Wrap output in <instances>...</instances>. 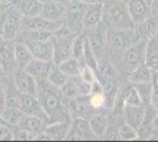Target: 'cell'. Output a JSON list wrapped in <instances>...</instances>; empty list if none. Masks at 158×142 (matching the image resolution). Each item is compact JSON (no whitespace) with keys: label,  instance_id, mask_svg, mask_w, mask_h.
I'll use <instances>...</instances> for the list:
<instances>
[{"label":"cell","instance_id":"1","mask_svg":"<svg viewBox=\"0 0 158 142\" xmlns=\"http://www.w3.org/2000/svg\"><path fill=\"white\" fill-rule=\"evenodd\" d=\"M38 97L47 116L50 117V123L69 121V117H71V115L69 109L65 108L61 102L63 94L59 88L52 85L48 81L39 83Z\"/></svg>","mask_w":158,"mask_h":142},{"label":"cell","instance_id":"2","mask_svg":"<svg viewBox=\"0 0 158 142\" xmlns=\"http://www.w3.org/2000/svg\"><path fill=\"white\" fill-rule=\"evenodd\" d=\"M103 23L110 28H135L127 5L123 0L103 1Z\"/></svg>","mask_w":158,"mask_h":142},{"label":"cell","instance_id":"3","mask_svg":"<svg viewBox=\"0 0 158 142\" xmlns=\"http://www.w3.org/2000/svg\"><path fill=\"white\" fill-rule=\"evenodd\" d=\"M107 45L116 52H124L140 41L136 28H110L106 31Z\"/></svg>","mask_w":158,"mask_h":142},{"label":"cell","instance_id":"4","mask_svg":"<svg viewBox=\"0 0 158 142\" xmlns=\"http://www.w3.org/2000/svg\"><path fill=\"white\" fill-rule=\"evenodd\" d=\"M87 6L89 4L83 0H70L67 2L64 23L71 31L79 33L83 28V19Z\"/></svg>","mask_w":158,"mask_h":142},{"label":"cell","instance_id":"5","mask_svg":"<svg viewBox=\"0 0 158 142\" xmlns=\"http://www.w3.org/2000/svg\"><path fill=\"white\" fill-rule=\"evenodd\" d=\"M21 30H23V14L20 13L17 7L11 4L7 6V17L2 37L6 41H12L21 34Z\"/></svg>","mask_w":158,"mask_h":142},{"label":"cell","instance_id":"6","mask_svg":"<svg viewBox=\"0 0 158 142\" xmlns=\"http://www.w3.org/2000/svg\"><path fill=\"white\" fill-rule=\"evenodd\" d=\"M12 81H13L15 88L18 89L21 94L38 96V93H39L38 82L32 75H30L24 69H14L12 72Z\"/></svg>","mask_w":158,"mask_h":142},{"label":"cell","instance_id":"7","mask_svg":"<svg viewBox=\"0 0 158 142\" xmlns=\"http://www.w3.org/2000/svg\"><path fill=\"white\" fill-rule=\"evenodd\" d=\"M148 39H140L123 52V63L129 72L145 63V47Z\"/></svg>","mask_w":158,"mask_h":142},{"label":"cell","instance_id":"8","mask_svg":"<svg viewBox=\"0 0 158 142\" xmlns=\"http://www.w3.org/2000/svg\"><path fill=\"white\" fill-rule=\"evenodd\" d=\"M20 109L24 111L25 115L37 116V117H40L41 120H44L47 124L50 123V117L47 116L38 96L21 94L20 95Z\"/></svg>","mask_w":158,"mask_h":142},{"label":"cell","instance_id":"9","mask_svg":"<svg viewBox=\"0 0 158 142\" xmlns=\"http://www.w3.org/2000/svg\"><path fill=\"white\" fill-rule=\"evenodd\" d=\"M24 44H26L28 49L31 50L33 57L43 59V61L53 62L54 58V47H53L52 39L46 41H35L32 39L24 38Z\"/></svg>","mask_w":158,"mask_h":142},{"label":"cell","instance_id":"10","mask_svg":"<svg viewBox=\"0 0 158 142\" xmlns=\"http://www.w3.org/2000/svg\"><path fill=\"white\" fill-rule=\"evenodd\" d=\"M126 5L135 25L143 23L152 15L151 5L146 0H127Z\"/></svg>","mask_w":158,"mask_h":142},{"label":"cell","instance_id":"11","mask_svg":"<svg viewBox=\"0 0 158 142\" xmlns=\"http://www.w3.org/2000/svg\"><path fill=\"white\" fill-rule=\"evenodd\" d=\"M54 63L53 62L43 61V59H38V58H33L32 61L27 64L24 68L25 71H27L30 75H32L33 77L37 80L38 84L46 82L48 80V75L52 70Z\"/></svg>","mask_w":158,"mask_h":142},{"label":"cell","instance_id":"12","mask_svg":"<svg viewBox=\"0 0 158 142\" xmlns=\"http://www.w3.org/2000/svg\"><path fill=\"white\" fill-rule=\"evenodd\" d=\"M93 136L94 134L90 127V122L84 120V117H77L73 118L66 140H90Z\"/></svg>","mask_w":158,"mask_h":142},{"label":"cell","instance_id":"13","mask_svg":"<svg viewBox=\"0 0 158 142\" xmlns=\"http://www.w3.org/2000/svg\"><path fill=\"white\" fill-rule=\"evenodd\" d=\"M66 13V5L57 0H46L43 4L39 15L51 20H64Z\"/></svg>","mask_w":158,"mask_h":142},{"label":"cell","instance_id":"14","mask_svg":"<svg viewBox=\"0 0 158 142\" xmlns=\"http://www.w3.org/2000/svg\"><path fill=\"white\" fill-rule=\"evenodd\" d=\"M103 21V2L102 4H89L84 14L83 27L91 30L100 25Z\"/></svg>","mask_w":158,"mask_h":142},{"label":"cell","instance_id":"15","mask_svg":"<svg viewBox=\"0 0 158 142\" xmlns=\"http://www.w3.org/2000/svg\"><path fill=\"white\" fill-rule=\"evenodd\" d=\"M90 108H92L90 104V96H77L74 98H69L67 109L70 115L74 118L84 117L89 113Z\"/></svg>","mask_w":158,"mask_h":142},{"label":"cell","instance_id":"16","mask_svg":"<svg viewBox=\"0 0 158 142\" xmlns=\"http://www.w3.org/2000/svg\"><path fill=\"white\" fill-rule=\"evenodd\" d=\"M47 123L44 120H41L40 117L32 115H25L23 117V120L20 122V124L18 126L19 129H24L28 133H31L35 136V139L39 135H41L45 129H46Z\"/></svg>","mask_w":158,"mask_h":142},{"label":"cell","instance_id":"17","mask_svg":"<svg viewBox=\"0 0 158 142\" xmlns=\"http://www.w3.org/2000/svg\"><path fill=\"white\" fill-rule=\"evenodd\" d=\"M146 109L144 105H131V104H124V120L125 123L130 124L131 127L138 130L139 126L144 120Z\"/></svg>","mask_w":158,"mask_h":142},{"label":"cell","instance_id":"18","mask_svg":"<svg viewBox=\"0 0 158 142\" xmlns=\"http://www.w3.org/2000/svg\"><path fill=\"white\" fill-rule=\"evenodd\" d=\"M89 43L91 45V49L93 50L94 54L97 56V58L102 56L105 45L107 44V39H106V32H103L98 26L91 28V32L86 34Z\"/></svg>","mask_w":158,"mask_h":142},{"label":"cell","instance_id":"19","mask_svg":"<svg viewBox=\"0 0 158 142\" xmlns=\"http://www.w3.org/2000/svg\"><path fill=\"white\" fill-rule=\"evenodd\" d=\"M13 2L14 6L19 10L20 13L27 17L39 15L44 4L43 0H14Z\"/></svg>","mask_w":158,"mask_h":142},{"label":"cell","instance_id":"20","mask_svg":"<svg viewBox=\"0 0 158 142\" xmlns=\"http://www.w3.org/2000/svg\"><path fill=\"white\" fill-rule=\"evenodd\" d=\"M70 128L71 123L69 121L53 122L46 126L45 134L50 137V140H66Z\"/></svg>","mask_w":158,"mask_h":142},{"label":"cell","instance_id":"21","mask_svg":"<svg viewBox=\"0 0 158 142\" xmlns=\"http://www.w3.org/2000/svg\"><path fill=\"white\" fill-rule=\"evenodd\" d=\"M13 54L17 68L20 69H24L34 58L32 52H31V50L23 41L13 44Z\"/></svg>","mask_w":158,"mask_h":142},{"label":"cell","instance_id":"22","mask_svg":"<svg viewBox=\"0 0 158 142\" xmlns=\"http://www.w3.org/2000/svg\"><path fill=\"white\" fill-rule=\"evenodd\" d=\"M145 64L152 71L158 72V39L155 37L149 38L145 47Z\"/></svg>","mask_w":158,"mask_h":142},{"label":"cell","instance_id":"23","mask_svg":"<svg viewBox=\"0 0 158 142\" xmlns=\"http://www.w3.org/2000/svg\"><path fill=\"white\" fill-rule=\"evenodd\" d=\"M149 108L146 109V111H145V116H144V120L142 122V124L139 126L138 128V135L139 137H149V136L152 134V127H153V120H155V117L157 116L158 111L157 109L155 108L152 104L150 105H148Z\"/></svg>","mask_w":158,"mask_h":142},{"label":"cell","instance_id":"24","mask_svg":"<svg viewBox=\"0 0 158 142\" xmlns=\"http://www.w3.org/2000/svg\"><path fill=\"white\" fill-rule=\"evenodd\" d=\"M136 31L138 32L140 39H149L153 37L158 30V17H150L143 23L136 25Z\"/></svg>","mask_w":158,"mask_h":142},{"label":"cell","instance_id":"25","mask_svg":"<svg viewBox=\"0 0 158 142\" xmlns=\"http://www.w3.org/2000/svg\"><path fill=\"white\" fill-rule=\"evenodd\" d=\"M103 95L105 97V105L113 108L118 100V84L114 78L103 82Z\"/></svg>","mask_w":158,"mask_h":142},{"label":"cell","instance_id":"26","mask_svg":"<svg viewBox=\"0 0 158 142\" xmlns=\"http://www.w3.org/2000/svg\"><path fill=\"white\" fill-rule=\"evenodd\" d=\"M153 78V71L150 67H148L146 64H142L138 68H136L129 75V80L131 83H144V82H151Z\"/></svg>","mask_w":158,"mask_h":142},{"label":"cell","instance_id":"27","mask_svg":"<svg viewBox=\"0 0 158 142\" xmlns=\"http://www.w3.org/2000/svg\"><path fill=\"white\" fill-rule=\"evenodd\" d=\"M57 67L59 68V70H61L67 77H76L80 75L81 71V64L80 61L74 58V57H69L64 61H61L59 64H57Z\"/></svg>","mask_w":158,"mask_h":142},{"label":"cell","instance_id":"28","mask_svg":"<svg viewBox=\"0 0 158 142\" xmlns=\"http://www.w3.org/2000/svg\"><path fill=\"white\" fill-rule=\"evenodd\" d=\"M24 116H25V114H24V111H23L20 108L6 107L5 110L2 111V114L0 115V118H2L7 124H11V126L18 127Z\"/></svg>","mask_w":158,"mask_h":142},{"label":"cell","instance_id":"29","mask_svg":"<svg viewBox=\"0 0 158 142\" xmlns=\"http://www.w3.org/2000/svg\"><path fill=\"white\" fill-rule=\"evenodd\" d=\"M90 127L92 129V133L96 137H102L104 136L106 130L109 128L107 126V118L103 114H96L91 116L90 118Z\"/></svg>","mask_w":158,"mask_h":142},{"label":"cell","instance_id":"30","mask_svg":"<svg viewBox=\"0 0 158 142\" xmlns=\"http://www.w3.org/2000/svg\"><path fill=\"white\" fill-rule=\"evenodd\" d=\"M138 93L140 102L144 107H148L151 104L152 101V81L144 82V83H136L133 84Z\"/></svg>","mask_w":158,"mask_h":142},{"label":"cell","instance_id":"31","mask_svg":"<svg viewBox=\"0 0 158 142\" xmlns=\"http://www.w3.org/2000/svg\"><path fill=\"white\" fill-rule=\"evenodd\" d=\"M116 76V70L111 65V63H109L105 59H102L98 62V71H97V77L98 80H102V83L107 80H112Z\"/></svg>","mask_w":158,"mask_h":142},{"label":"cell","instance_id":"32","mask_svg":"<svg viewBox=\"0 0 158 142\" xmlns=\"http://www.w3.org/2000/svg\"><path fill=\"white\" fill-rule=\"evenodd\" d=\"M69 78H70V77H67V76H66L61 70H59V68L54 64L52 70H51V72L48 75V80H47V81L50 82L52 85L60 89L65 84L66 82L69 81Z\"/></svg>","mask_w":158,"mask_h":142},{"label":"cell","instance_id":"33","mask_svg":"<svg viewBox=\"0 0 158 142\" xmlns=\"http://www.w3.org/2000/svg\"><path fill=\"white\" fill-rule=\"evenodd\" d=\"M120 100L123 101L124 104H131V105H143L140 98L138 96V93L135 88V85L127 87L124 90V93L120 95Z\"/></svg>","mask_w":158,"mask_h":142},{"label":"cell","instance_id":"34","mask_svg":"<svg viewBox=\"0 0 158 142\" xmlns=\"http://www.w3.org/2000/svg\"><path fill=\"white\" fill-rule=\"evenodd\" d=\"M85 41H86V34L84 33H77L72 43V57L77 58V59H81L83 58V54H84V47H85Z\"/></svg>","mask_w":158,"mask_h":142},{"label":"cell","instance_id":"35","mask_svg":"<svg viewBox=\"0 0 158 142\" xmlns=\"http://www.w3.org/2000/svg\"><path fill=\"white\" fill-rule=\"evenodd\" d=\"M60 91L64 97L66 98H74L77 96H80L78 91V87H77V82L74 77H70L69 81L60 88Z\"/></svg>","mask_w":158,"mask_h":142},{"label":"cell","instance_id":"36","mask_svg":"<svg viewBox=\"0 0 158 142\" xmlns=\"http://www.w3.org/2000/svg\"><path fill=\"white\" fill-rule=\"evenodd\" d=\"M119 133H120L122 140H125V141L137 140L139 137L137 129H135L133 127H131L130 124H127V123H124V124H122V126L119 127Z\"/></svg>","mask_w":158,"mask_h":142},{"label":"cell","instance_id":"37","mask_svg":"<svg viewBox=\"0 0 158 142\" xmlns=\"http://www.w3.org/2000/svg\"><path fill=\"white\" fill-rule=\"evenodd\" d=\"M80 77H81L84 81L87 82V83H92V82H94L96 80H98L96 71H93L92 69L89 68L87 65H83V67H81Z\"/></svg>","mask_w":158,"mask_h":142},{"label":"cell","instance_id":"38","mask_svg":"<svg viewBox=\"0 0 158 142\" xmlns=\"http://www.w3.org/2000/svg\"><path fill=\"white\" fill-rule=\"evenodd\" d=\"M90 104L93 109L103 108L105 105V97L102 94H91L90 96Z\"/></svg>","mask_w":158,"mask_h":142},{"label":"cell","instance_id":"39","mask_svg":"<svg viewBox=\"0 0 158 142\" xmlns=\"http://www.w3.org/2000/svg\"><path fill=\"white\" fill-rule=\"evenodd\" d=\"M15 134L7 126H0V140H14Z\"/></svg>","mask_w":158,"mask_h":142},{"label":"cell","instance_id":"40","mask_svg":"<svg viewBox=\"0 0 158 142\" xmlns=\"http://www.w3.org/2000/svg\"><path fill=\"white\" fill-rule=\"evenodd\" d=\"M104 136L109 140H122L119 128H116V127H109L106 133L104 134Z\"/></svg>","mask_w":158,"mask_h":142},{"label":"cell","instance_id":"41","mask_svg":"<svg viewBox=\"0 0 158 142\" xmlns=\"http://www.w3.org/2000/svg\"><path fill=\"white\" fill-rule=\"evenodd\" d=\"M15 139H18V140H34L35 136L26 131V130H24V129H19V131L15 134Z\"/></svg>","mask_w":158,"mask_h":142},{"label":"cell","instance_id":"42","mask_svg":"<svg viewBox=\"0 0 158 142\" xmlns=\"http://www.w3.org/2000/svg\"><path fill=\"white\" fill-rule=\"evenodd\" d=\"M6 17H7V8L0 12V36L4 34V27H5Z\"/></svg>","mask_w":158,"mask_h":142},{"label":"cell","instance_id":"43","mask_svg":"<svg viewBox=\"0 0 158 142\" xmlns=\"http://www.w3.org/2000/svg\"><path fill=\"white\" fill-rule=\"evenodd\" d=\"M152 133H155V134H157V135H158V114H157V116L155 117V120H153V127H152Z\"/></svg>","mask_w":158,"mask_h":142},{"label":"cell","instance_id":"44","mask_svg":"<svg viewBox=\"0 0 158 142\" xmlns=\"http://www.w3.org/2000/svg\"><path fill=\"white\" fill-rule=\"evenodd\" d=\"M151 8H152V11L158 12V0H152L151 1Z\"/></svg>","mask_w":158,"mask_h":142},{"label":"cell","instance_id":"45","mask_svg":"<svg viewBox=\"0 0 158 142\" xmlns=\"http://www.w3.org/2000/svg\"><path fill=\"white\" fill-rule=\"evenodd\" d=\"M83 1H85L86 4H102L103 2V0H83Z\"/></svg>","mask_w":158,"mask_h":142},{"label":"cell","instance_id":"46","mask_svg":"<svg viewBox=\"0 0 158 142\" xmlns=\"http://www.w3.org/2000/svg\"><path fill=\"white\" fill-rule=\"evenodd\" d=\"M13 1H14V0H0V2H1V4H4V5H7V6H8V5H11Z\"/></svg>","mask_w":158,"mask_h":142},{"label":"cell","instance_id":"47","mask_svg":"<svg viewBox=\"0 0 158 142\" xmlns=\"http://www.w3.org/2000/svg\"><path fill=\"white\" fill-rule=\"evenodd\" d=\"M5 74H6V72H5V68H4L2 63H0V76H4Z\"/></svg>","mask_w":158,"mask_h":142},{"label":"cell","instance_id":"48","mask_svg":"<svg viewBox=\"0 0 158 142\" xmlns=\"http://www.w3.org/2000/svg\"><path fill=\"white\" fill-rule=\"evenodd\" d=\"M7 8V5H4V4H1V2H0V12H1V11H4V10H6Z\"/></svg>","mask_w":158,"mask_h":142},{"label":"cell","instance_id":"49","mask_svg":"<svg viewBox=\"0 0 158 142\" xmlns=\"http://www.w3.org/2000/svg\"><path fill=\"white\" fill-rule=\"evenodd\" d=\"M153 37H155V38H157V39H158V30H157V32H156V34H155Z\"/></svg>","mask_w":158,"mask_h":142},{"label":"cell","instance_id":"50","mask_svg":"<svg viewBox=\"0 0 158 142\" xmlns=\"http://www.w3.org/2000/svg\"><path fill=\"white\" fill-rule=\"evenodd\" d=\"M146 1H148V2H149V4L151 5V1H152V0H146Z\"/></svg>","mask_w":158,"mask_h":142},{"label":"cell","instance_id":"51","mask_svg":"<svg viewBox=\"0 0 158 142\" xmlns=\"http://www.w3.org/2000/svg\"><path fill=\"white\" fill-rule=\"evenodd\" d=\"M123 1H124V2H127V0H123Z\"/></svg>","mask_w":158,"mask_h":142}]
</instances>
